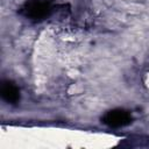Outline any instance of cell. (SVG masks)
<instances>
[{
    "instance_id": "obj_3",
    "label": "cell",
    "mask_w": 149,
    "mask_h": 149,
    "mask_svg": "<svg viewBox=\"0 0 149 149\" xmlns=\"http://www.w3.org/2000/svg\"><path fill=\"white\" fill-rule=\"evenodd\" d=\"M1 97L8 104H16L20 100V91L19 88L10 81H5L1 85Z\"/></svg>"
},
{
    "instance_id": "obj_2",
    "label": "cell",
    "mask_w": 149,
    "mask_h": 149,
    "mask_svg": "<svg viewBox=\"0 0 149 149\" xmlns=\"http://www.w3.org/2000/svg\"><path fill=\"white\" fill-rule=\"evenodd\" d=\"M102 122L109 127H123L132 122V116L127 111L113 109L102 116Z\"/></svg>"
},
{
    "instance_id": "obj_1",
    "label": "cell",
    "mask_w": 149,
    "mask_h": 149,
    "mask_svg": "<svg viewBox=\"0 0 149 149\" xmlns=\"http://www.w3.org/2000/svg\"><path fill=\"white\" fill-rule=\"evenodd\" d=\"M23 14L30 20H42L49 13V5L45 1L41 0H31L26 3L22 9Z\"/></svg>"
}]
</instances>
